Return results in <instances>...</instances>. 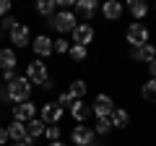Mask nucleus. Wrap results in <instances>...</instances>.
<instances>
[{
    "instance_id": "nucleus-14",
    "label": "nucleus",
    "mask_w": 156,
    "mask_h": 146,
    "mask_svg": "<svg viewBox=\"0 0 156 146\" xmlns=\"http://www.w3.org/2000/svg\"><path fill=\"white\" fill-rule=\"evenodd\" d=\"M16 65H18V60H16V50H11V47H3V50H0V71H13Z\"/></svg>"
},
{
    "instance_id": "nucleus-12",
    "label": "nucleus",
    "mask_w": 156,
    "mask_h": 146,
    "mask_svg": "<svg viewBox=\"0 0 156 146\" xmlns=\"http://www.w3.org/2000/svg\"><path fill=\"white\" fill-rule=\"evenodd\" d=\"M31 47H34V52H37L39 57H50L52 55V39L47 34H39L37 39L31 42Z\"/></svg>"
},
{
    "instance_id": "nucleus-17",
    "label": "nucleus",
    "mask_w": 156,
    "mask_h": 146,
    "mask_svg": "<svg viewBox=\"0 0 156 146\" xmlns=\"http://www.w3.org/2000/svg\"><path fill=\"white\" fill-rule=\"evenodd\" d=\"M8 138H13L16 144H23V141H29V136H26V125L13 120V123L8 125Z\"/></svg>"
},
{
    "instance_id": "nucleus-3",
    "label": "nucleus",
    "mask_w": 156,
    "mask_h": 146,
    "mask_svg": "<svg viewBox=\"0 0 156 146\" xmlns=\"http://www.w3.org/2000/svg\"><path fill=\"white\" fill-rule=\"evenodd\" d=\"M50 26L55 29V31H60V34H68V31H73V29L78 26V16L70 13V11H57L55 16L50 18Z\"/></svg>"
},
{
    "instance_id": "nucleus-5",
    "label": "nucleus",
    "mask_w": 156,
    "mask_h": 146,
    "mask_svg": "<svg viewBox=\"0 0 156 146\" xmlns=\"http://www.w3.org/2000/svg\"><path fill=\"white\" fill-rule=\"evenodd\" d=\"M34 118H37V104H34L31 99L18 102V104L13 107V120H16V123H23V125H26L29 120H34Z\"/></svg>"
},
{
    "instance_id": "nucleus-32",
    "label": "nucleus",
    "mask_w": 156,
    "mask_h": 146,
    "mask_svg": "<svg viewBox=\"0 0 156 146\" xmlns=\"http://www.w3.org/2000/svg\"><path fill=\"white\" fill-rule=\"evenodd\" d=\"M13 78H16V71H3V81H5V84H11Z\"/></svg>"
},
{
    "instance_id": "nucleus-7",
    "label": "nucleus",
    "mask_w": 156,
    "mask_h": 146,
    "mask_svg": "<svg viewBox=\"0 0 156 146\" xmlns=\"http://www.w3.org/2000/svg\"><path fill=\"white\" fill-rule=\"evenodd\" d=\"M94 128H91V125H76V128H73V133H70V141L76 146H91L94 144Z\"/></svg>"
},
{
    "instance_id": "nucleus-31",
    "label": "nucleus",
    "mask_w": 156,
    "mask_h": 146,
    "mask_svg": "<svg viewBox=\"0 0 156 146\" xmlns=\"http://www.w3.org/2000/svg\"><path fill=\"white\" fill-rule=\"evenodd\" d=\"M8 13H11V0H0V16L5 18Z\"/></svg>"
},
{
    "instance_id": "nucleus-37",
    "label": "nucleus",
    "mask_w": 156,
    "mask_h": 146,
    "mask_svg": "<svg viewBox=\"0 0 156 146\" xmlns=\"http://www.w3.org/2000/svg\"><path fill=\"white\" fill-rule=\"evenodd\" d=\"M154 47H156V45H154Z\"/></svg>"
},
{
    "instance_id": "nucleus-24",
    "label": "nucleus",
    "mask_w": 156,
    "mask_h": 146,
    "mask_svg": "<svg viewBox=\"0 0 156 146\" xmlns=\"http://www.w3.org/2000/svg\"><path fill=\"white\" fill-rule=\"evenodd\" d=\"M109 130H112V123H109V118H96L94 133H99V136H107Z\"/></svg>"
},
{
    "instance_id": "nucleus-27",
    "label": "nucleus",
    "mask_w": 156,
    "mask_h": 146,
    "mask_svg": "<svg viewBox=\"0 0 156 146\" xmlns=\"http://www.w3.org/2000/svg\"><path fill=\"white\" fill-rule=\"evenodd\" d=\"M44 136H47V141H60V125H47L44 128Z\"/></svg>"
},
{
    "instance_id": "nucleus-22",
    "label": "nucleus",
    "mask_w": 156,
    "mask_h": 146,
    "mask_svg": "<svg viewBox=\"0 0 156 146\" xmlns=\"http://www.w3.org/2000/svg\"><path fill=\"white\" fill-rule=\"evenodd\" d=\"M55 0H39V3H37V13H39V16H44V18H52V16H55Z\"/></svg>"
},
{
    "instance_id": "nucleus-13",
    "label": "nucleus",
    "mask_w": 156,
    "mask_h": 146,
    "mask_svg": "<svg viewBox=\"0 0 156 146\" xmlns=\"http://www.w3.org/2000/svg\"><path fill=\"white\" fill-rule=\"evenodd\" d=\"M29 39H31V31H29L26 24H18V26L11 31V42H13L16 47H26Z\"/></svg>"
},
{
    "instance_id": "nucleus-4",
    "label": "nucleus",
    "mask_w": 156,
    "mask_h": 146,
    "mask_svg": "<svg viewBox=\"0 0 156 146\" xmlns=\"http://www.w3.org/2000/svg\"><path fill=\"white\" fill-rule=\"evenodd\" d=\"M148 26L146 24H140V21H135V24H130L128 26V31H125V39L130 42V47H143V45H148Z\"/></svg>"
},
{
    "instance_id": "nucleus-16",
    "label": "nucleus",
    "mask_w": 156,
    "mask_h": 146,
    "mask_svg": "<svg viewBox=\"0 0 156 146\" xmlns=\"http://www.w3.org/2000/svg\"><path fill=\"white\" fill-rule=\"evenodd\" d=\"M101 13H104L107 21H117V18L122 16V5H120L117 0H107L104 5H101Z\"/></svg>"
},
{
    "instance_id": "nucleus-20",
    "label": "nucleus",
    "mask_w": 156,
    "mask_h": 146,
    "mask_svg": "<svg viewBox=\"0 0 156 146\" xmlns=\"http://www.w3.org/2000/svg\"><path fill=\"white\" fill-rule=\"evenodd\" d=\"M44 128H47V125L42 123V120L34 118V120H29V123H26V136L34 141V138H39V136H44Z\"/></svg>"
},
{
    "instance_id": "nucleus-33",
    "label": "nucleus",
    "mask_w": 156,
    "mask_h": 146,
    "mask_svg": "<svg viewBox=\"0 0 156 146\" xmlns=\"http://www.w3.org/2000/svg\"><path fill=\"white\" fill-rule=\"evenodd\" d=\"M148 73H151V78H156V57L148 63Z\"/></svg>"
},
{
    "instance_id": "nucleus-18",
    "label": "nucleus",
    "mask_w": 156,
    "mask_h": 146,
    "mask_svg": "<svg viewBox=\"0 0 156 146\" xmlns=\"http://www.w3.org/2000/svg\"><path fill=\"white\" fill-rule=\"evenodd\" d=\"M128 13L135 18V21H140V18H146V13H148V3H143V0H130L128 3Z\"/></svg>"
},
{
    "instance_id": "nucleus-21",
    "label": "nucleus",
    "mask_w": 156,
    "mask_h": 146,
    "mask_svg": "<svg viewBox=\"0 0 156 146\" xmlns=\"http://www.w3.org/2000/svg\"><path fill=\"white\" fill-rule=\"evenodd\" d=\"M140 97L151 104H156V78H148L143 86H140Z\"/></svg>"
},
{
    "instance_id": "nucleus-28",
    "label": "nucleus",
    "mask_w": 156,
    "mask_h": 146,
    "mask_svg": "<svg viewBox=\"0 0 156 146\" xmlns=\"http://www.w3.org/2000/svg\"><path fill=\"white\" fill-rule=\"evenodd\" d=\"M16 26H18V21H16V18L11 16V13H8V16L3 18V31H8V34H11L13 29H16Z\"/></svg>"
},
{
    "instance_id": "nucleus-29",
    "label": "nucleus",
    "mask_w": 156,
    "mask_h": 146,
    "mask_svg": "<svg viewBox=\"0 0 156 146\" xmlns=\"http://www.w3.org/2000/svg\"><path fill=\"white\" fill-rule=\"evenodd\" d=\"M73 102H76V99H73V97H70V91H62V94L57 97V104H60L62 110H65V107H70Z\"/></svg>"
},
{
    "instance_id": "nucleus-19",
    "label": "nucleus",
    "mask_w": 156,
    "mask_h": 146,
    "mask_svg": "<svg viewBox=\"0 0 156 146\" xmlns=\"http://www.w3.org/2000/svg\"><path fill=\"white\" fill-rule=\"evenodd\" d=\"M109 123H112V128H128L130 115L125 112V110H120V107H115V110H112V115H109Z\"/></svg>"
},
{
    "instance_id": "nucleus-2",
    "label": "nucleus",
    "mask_w": 156,
    "mask_h": 146,
    "mask_svg": "<svg viewBox=\"0 0 156 146\" xmlns=\"http://www.w3.org/2000/svg\"><path fill=\"white\" fill-rule=\"evenodd\" d=\"M5 97L11 102H26L29 97H31V84H29V78L26 76H16V78L8 84V89H5Z\"/></svg>"
},
{
    "instance_id": "nucleus-30",
    "label": "nucleus",
    "mask_w": 156,
    "mask_h": 146,
    "mask_svg": "<svg viewBox=\"0 0 156 146\" xmlns=\"http://www.w3.org/2000/svg\"><path fill=\"white\" fill-rule=\"evenodd\" d=\"M55 5L60 8V11H70V8L76 5V3H73V0H55Z\"/></svg>"
},
{
    "instance_id": "nucleus-26",
    "label": "nucleus",
    "mask_w": 156,
    "mask_h": 146,
    "mask_svg": "<svg viewBox=\"0 0 156 146\" xmlns=\"http://www.w3.org/2000/svg\"><path fill=\"white\" fill-rule=\"evenodd\" d=\"M68 50H70L68 39H52V52H60V55H68Z\"/></svg>"
},
{
    "instance_id": "nucleus-25",
    "label": "nucleus",
    "mask_w": 156,
    "mask_h": 146,
    "mask_svg": "<svg viewBox=\"0 0 156 146\" xmlns=\"http://www.w3.org/2000/svg\"><path fill=\"white\" fill-rule=\"evenodd\" d=\"M68 55H70L76 63H81V60H86V47H81V45H70Z\"/></svg>"
},
{
    "instance_id": "nucleus-23",
    "label": "nucleus",
    "mask_w": 156,
    "mask_h": 146,
    "mask_svg": "<svg viewBox=\"0 0 156 146\" xmlns=\"http://www.w3.org/2000/svg\"><path fill=\"white\" fill-rule=\"evenodd\" d=\"M68 91H70V97H73V99H83V97H86V91H89V84L78 78V81H73V84H70V89H68Z\"/></svg>"
},
{
    "instance_id": "nucleus-34",
    "label": "nucleus",
    "mask_w": 156,
    "mask_h": 146,
    "mask_svg": "<svg viewBox=\"0 0 156 146\" xmlns=\"http://www.w3.org/2000/svg\"><path fill=\"white\" fill-rule=\"evenodd\" d=\"M8 141V128H0V146Z\"/></svg>"
},
{
    "instance_id": "nucleus-8",
    "label": "nucleus",
    "mask_w": 156,
    "mask_h": 146,
    "mask_svg": "<svg viewBox=\"0 0 156 146\" xmlns=\"http://www.w3.org/2000/svg\"><path fill=\"white\" fill-rule=\"evenodd\" d=\"M70 34H73V42L81 45V47H89L91 42H94V26H91V24H78Z\"/></svg>"
},
{
    "instance_id": "nucleus-11",
    "label": "nucleus",
    "mask_w": 156,
    "mask_h": 146,
    "mask_svg": "<svg viewBox=\"0 0 156 146\" xmlns=\"http://www.w3.org/2000/svg\"><path fill=\"white\" fill-rule=\"evenodd\" d=\"M70 115H73V120H78V123H86L89 115H91V104H86L83 99H76L70 104Z\"/></svg>"
},
{
    "instance_id": "nucleus-6",
    "label": "nucleus",
    "mask_w": 156,
    "mask_h": 146,
    "mask_svg": "<svg viewBox=\"0 0 156 146\" xmlns=\"http://www.w3.org/2000/svg\"><path fill=\"white\" fill-rule=\"evenodd\" d=\"M62 118V107L57 104V102H47V104H42V110H39V120L44 125H55L60 123Z\"/></svg>"
},
{
    "instance_id": "nucleus-1",
    "label": "nucleus",
    "mask_w": 156,
    "mask_h": 146,
    "mask_svg": "<svg viewBox=\"0 0 156 146\" xmlns=\"http://www.w3.org/2000/svg\"><path fill=\"white\" fill-rule=\"evenodd\" d=\"M26 78L29 84H39L44 91L52 89V78H50V73H47V63L44 60H34L26 65Z\"/></svg>"
},
{
    "instance_id": "nucleus-15",
    "label": "nucleus",
    "mask_w": 156,
    "mask_h": 146,
    "mask_svg": "<svg viewBox=\"0 0 156 146\" xmlns=\"http://www.w3.org/2000/svg\"><path fill=\"white\" fill-rule=\"evenodd\" d=\"M73 8L78 11V16H81V18H91L99 5H96V0H76V5H73Z\"/></svg>"
},
{
    "instance_id": "nucleus-36",
    "label": "nucleus",
    "mask_w": 156,
    "mask_h": 146,
    "mask_svg": "<svg viewBox=\"0 0 156 146\" xmlns=\"http://www.w3.org/2000/svg\"><path fill=\"white\" fill-rule=\"evenodd\" d=\"M16 146H29V144H16Z\"/></svg>"
},
{
    "instance_id": "nucleus-10",
    "label": "nucleus",
    "mask_w": 156,
    "mask_h": 146,
    "mask_svg": "<svg viewBox=\"0 0 156 146\" xmlns=\"http://www.w3.org/2000/svg\"><path fill=\"white\" fill-rule=\"evenodd\" d=\"M130 57H133L135 63H151L156 57V47L151 45V42H148V45H143V47H135V50L130 52Z\"/></svg>"
},
{
    "instance_id": "nucleus-9",
    "label": "nucleus",
    "mask_w": 156,
    "mask_h": 146,
    "mask_svg": "<svg viewBox=\"0 0 156 146\" xmlns=\"http://www.w3.org/2000/svg\"><path fill=\"white\" fill-rule=\"evenodd\" d=\"M112 110H115V102H112V97H107V94H99L94 99V104H91V112H94L96 118H109Z\"/></svg>"
},
{
    "instance_id": "nucleus-35",
    "label": "nucleus",
    "mask_w": 156,
    "mask_h": 146,
    "mask_svg": "<svg viewBox=\"0 0 156 146\" xmlns=\"http://www.w3.org/2000/svg\"><path fill=\"white\" fill-rule=\"evenodd\" d=\"M50 146H65V144H62V141H52Z\"/></svg>"
}]
</instances>
